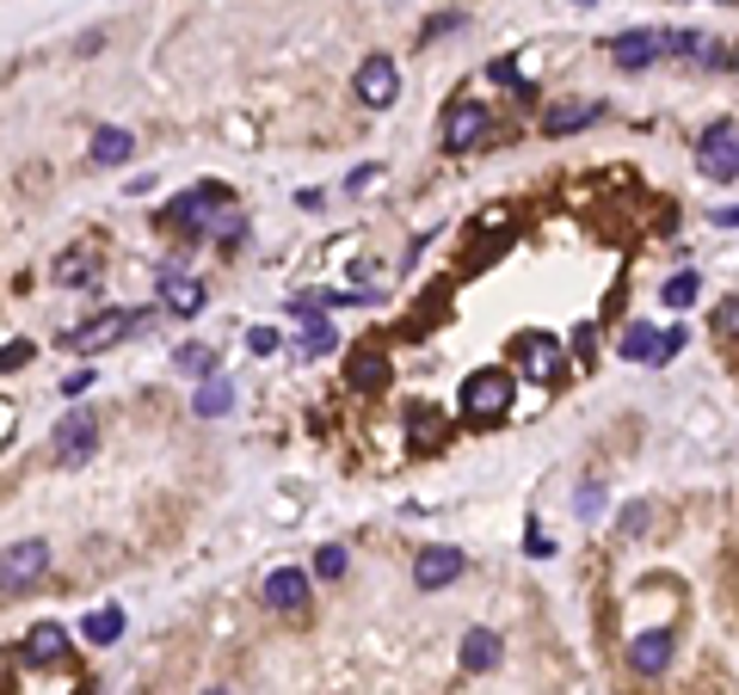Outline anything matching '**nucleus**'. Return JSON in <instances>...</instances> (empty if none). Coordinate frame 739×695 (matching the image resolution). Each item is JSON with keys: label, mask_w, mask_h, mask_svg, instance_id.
<instances>
[{"label": "nucleus", "mask_w": 739, "mask_h": 695, "mask_svg": "<svg viewBox=\"0 0 739 695\" xmlns=\"http://www.w3.org/2000/svg\"><path fill=\"white\" fill-rule=\"evenodd\" d=\"M296 320H303V351H308V358H321V351H333V345H340V333H333L321 314H296Z\"/></svg>", "instance_id": "22"}, {"label": "nucleus", "mask_w": 739, "mask_h": 695, "mask_svg": "<svg viewBox=\"0 0 739 695\" xmlns=\"http://www.w3.org/2000/svg\"><path fill=\"white\" fill-rule=\"evenodd\" d=\"M697 289H702L697 271H678V278L665 283V301H672V308H690V301H697Z\"/></svg>", "instance_id": "26"}, {"label": "nucleus", "mask_w": 739, "mask_h": 695, "mask_svg": "<svg viewBox=\"0 0 739 695\" xmlns=\"http://www.w3.org/2000/svg\"><path fill=\"white\" fill-rule=\"evenodd\" d=\"M395 93H400L395 62H388V56H370V62L358 68V99L370 105V112H382V105H395Z\"/></svg>", "instance_id": "8"}, {"label": "nucleus", "mask_w": 739, "mask_h": 695, "mask_svg": "<svg viewBox=\"0 0 739 695\" xmlns=\"http://www.w3.org/2000/svg\"><path fill=\"white\" fill-rule=\"evenodd\" d=\"M62 653H68V634H62L56 621H38V628L25 634V658H31V665H62Z\"/></svg>", "instance_id": "17"}, {"label": "nucleus", "mask_w": 739, "mask_h": 695, "mask_svg": "<svg viewBox=\"0 0 739 695\" xmlns=\"http://www.w3.org/2000/svg\"><path fill=\"white\" fill-rule=\"evenodd\" d=\"M573 505H579V517H598V505H604V492H598V480H586V487H579V499H573Z\"/></svg>", "instance_id": "29"}, {"label": "nucleus", "mask_w": 739, "mask_h": 695, "mask_svg": "<svg viewBox=\"0 0 739 695\" xmlns=\"http://www.w3.org/2000/svg\"><path fill=\"white\" fill-rule=\"evenodd\" d=\"M209 695H222V690H209Z\"/></svg>", "instance_id": "34"}, {"label": "nucleus", "mask_w": 739, "mask_h": 695, "mask_svg": "<svg viewBox=\"0 0 739 695\" xmlns=\"http://www.w3.org/2000/svg\"><path fill=\"white\" fill-rule=\"evenodd\" d=\"M665 658H672V634H665V628H653V634H641L635 646H628V665H635L641 677H660Z\"/></svg>", "instance_id": "15"}, {"label": "nucleus", "mask_w": 739, "mask_h": 695, "mask_svg": "<svg viewBox=\"0 0 739 695\" xmlns=\"http://www.w3.org/2000/svg\"><path fill=\"white\" fill-rule=\"evenodd\" d=\"M93 443H99L93 413H68L56 425V462H87V455H93Z\"/></svg>", "instance_id": "10"}, {"label": "nucleus", "mask_w": 739, "mask_h": 695, "mask_svg": "<svg viewBox=\"0 0 739 695\" xmlns=\"http://www.w3.org/2000/svg\"><path fill=\"white\" fill-rule=\"evenodd\" d=\"M179 370H186V376H204L209 382V370H216V351H209V345H179Z\"/></svg>", "instance_id": "24"}, {"label": "nucleus", "mask_w": 739, "mask_h": 695, "mask_svg": "<svg viewBox=\"0 0 739 695\" xmlns=\"http://www.w3.org/2000/svg\"><path fill=\"white\" fill-rule=\"evenodd\" d=\"M25 358H31V345H25V338H7V351H0V370H20Z\"/></svg>", "instance_id": "31"}, {"label": "nucleus", "mask_w": 739, "mask_h": 695, "mask_svg": "<svg viewBox=\"0 0 739 695\" xmlns=\"http://www.w3.org/2000/svg\"><path fill=\"white\" fill-rule=\"evenodd\" d=\"M117 634H124V609H93V616H87V640H93V646H112Z\"/></svg>", "instance_id": "23"}, {"label": "nucleus", "mask_w": 739, "mask_h": 695, "mask_svg": "<svg viewBox=\"0 0 739 695\" xmlns=\"http://www.w3.org/2000/svg\"><path fill=\"white\" fill-rule=\"evenodd\" d=\"M721 222H727V228H739V209H727V216H721Z\"/></svg>", "instance_id": "33"}, {"label": "nucleus", "mask_w": 739, "mask_h": 695, "mask_svg": "<svg viewBox=\"0 0 739 695\" xmlns=\"http://www.w3.org/2000/svg\"><path fill=\"white\" fill-rule=\"evenodd\" d=\"M266 603H271V609H284V616H296V609L308 603V572H296V566H278V572L266 579Z\"/></svg>", "instance_id": "13"}, {"label": "nucleus", "mask_w": 739, "mask_h": 695, "mask_svg": "<svg viewBox=\"0 0 739 695\" xmlns=\"http://www.w3.org/2000/svg\"><path fill=\"white\" fill-rule=\"evenodd\" d=\"M315 566H321V579H340V572H345V548H321V561H315Z\"/></svg>", "instance_id": "30"}, {"label": "nucleus", "mask_w": 739, "mask_h": 695, "mask_svg": "<svg viewBox=\"0 0 739 695\" xmlns=\"http://www.w3.org/2000/svg\"><path fill=\"white\" fill-rule=\"evenodd\" d=\"M665 50H672V31H653V25H641V31H623L610 56H616V68H647V62L665 56Z\"/></svg>", "instance_id": "7"}, {"label": "nucleus", "mask_w": 739, "mask_h": 695, "mask_svg": "<svg viewBox=\"0 0 739 695\" xmlns=\"http://www.w3.org/2000/svg\"><path fill=\"white\" fill-rule=\"evenodd\" d=\"M512 376H506V370H474L469 382H462V407H469V419H481V425H487V419H499L506 413V407H512Z\"/></svg>", "instance_id": "2"}, {"label": "nucleus", "mask_w": 739, "mask_h": 695, "mask_svg": "<svg viewBox=\"0 0 739 695\" xmlns=\"http://www.w3.org/2000/svg\"><path fill=\"white\" fill-rule=\"evenodd\" d=\"M697 167L709 172L715 185H727V179H734V172H739V124H727V117H721L715 130L702 136V149H697Z\"/></svg>", "instance_id": "3"}, {"label": "nucleus", "mask_w": 739, "mask_h": 695, "mask_svg": "<svg viewBox=\"0 0 739 695\" xmlns=\"http://www.w3.org/2000/svg\"><path fill=\"white\" fill-rule=\"evenodd\" d=\"M586 124H598V105H555L549 117H543V130L549 136H568V130H586Z\"/></svg>", "instance_id": "21"}, {"label": "nucleus", "mask_w": 739, "mask_h": 695, "mask_svg": "<svg viewBox=\"0 0 739 695\" xmlns=\"http://www.w3.org/2000/svg\"><path fill=\"white\" fill-rule=\"evenodd\" d=\"M130 149H136V136L117 130V124H105V130L93 136V160H99V167H124V160H130Z\"/></svg>", "instance_id": "19"}, {"label": "nucleus", "mask_w": 739, "mask_h": 695, "mask_svg": "<svg viewBox=\"0 0 739 695\" xmlns=\"http://www.w3.org/2000/svg\"><path fill=\"white\" fill-rule=\"evenodd\" d=\"M93 253H68V259H56V278L62 283H93Z\"/></svg>", "instance_id": "25"}, {"label": "nucleus", "mask_w": 739, "mask_h": 695, "mask_svg": "<svg viewBox=\"0 0 739 695\" xmlns=\"http://www.w3.org/2000/svg\"><path fill=\"white\" fill-rule=\"evenodd\" d=\"M684 351V333H653V326H628L623 333V358L628 363H665Z\"/></svg>", "instance_id": "6"}, {"label": "nucleus", "mask_w": 739, "mask_h": 695, "mask_svg": "<svg viewBox=\"0 0 739 695\" xmlns=\"http://www.w3.org/2000/svg\"><path fill=\"white\" fill-rule=\"evenodd\" d=\"M228 407H234V388H228V376L198 382V395H191V413H198V419H222Z\"/></svg>", "instance_id": "18"}, {"label": "nucleus", "mask_w": 739, "mask_h": 695, "mask_svg": "<svg viewBox=\"0 0 739 695\" xmlns=\"http://www.w3.org/2000/svg\"><path fill=\"white\" fill-rule=\"evenodd\" d=\"M161 296H167V308L173 314H198V308H204V283L191 278V271H161Z\"/></svg>", "instance_id": "14"}, {"label": "nucleus", "mask_w": 739, "mask_h": 695, "mask_svg": "<svg viewBox=\"0 0 739 695\" xmlns=\"http://www.w3.org/2000/svg\"><path fill=\"white\" fill-rule=\"evenodd\" d=\"M456 572H462V548H425L419 566H413V584L419 591H444Z\"/></svg>", "instance_id": "12"}, {"label": "nucleus", "mask_w": 739, "mask_h": 695, "mask_svg": "<svg viewBox=\"0 0 739 695\" xmlns=\"http://www.w3.org/2000/svg\"><path fill=\"white\" fill-rule=\"evenodd\" d=\"M136 326H142L136 314H124V308H105V314H93L75 338H68V345H75V351H99V345H112V338L136 333Z\"/></svg>", "instance_id": "9"}, {"label": "nucleus", "mask_w": 739, "mask_h": 695, "mask_svg": "<svg viewBox=\"0 0 739 695\" xmlns=\"http://www.w3.org/2000/svg\"><path fill=\"white\" fill-rule=\"evenodd\" d=\"M462 665H469V671H493V665H499V634H493V628H474V634L462 640Z\"/></svg>", "instance_id": "20"}, {"label": "nucleus", "mask_w": 739, "mask_h": 695, "mask_svg": "<svg viewBox=\"0 0 739 695\" xmlns=\"http://www.w3.org/2000/svg\"><path fill=\"white\" fill-rule=\"evenodd\" d=\"M222 222H228L222 185H198L186 197H173V209H167V228H179V234H222Z\"/></svg>", "instance_id": "1"}, {"label": "nucleus", "mask_w": 739, "mask_h": 695, "mask_svg": "<svg viewBox=\"0 0 739 695\" xmlns=\"http://www.w3.org/2000/svg\"><path fill=\"white\" fill-rule=\"evenodd\" d=\"M246 345H253L259 358H271V351H278V333H271V326H253V333H246Z\"/></svg>", "instance_id": "32"}, {"label": "nucleus", "mask_w": 739, "mask_h": 695, "mask_svg": "<svg viewBox=\"0 0 739 695\" xmlns=\"http://www.w3.org/2000/svg\"><path fill=\"white\" fill-rule=\"evenodd\" d=\"M345 382H352V388H364V395H377V388H388V358L364 345L358 358L345 363Z\"/></svg>", "instance_id": "16"}, {"label": "nucleus", "mask_w": 739, "mask_h": 695, "mask_svg": "<svg viewBox=\"0 0 739 695\" xmlns=\"http://www.w3.org/2000/svg\"><path fill=\"white\" fill-rule=\"evenodd\" d=\"M43 561H50V548L43 542H13L7 548V597H20L25 584L43 572Z\"/></svg>", "instance_id": "11"}, {"label": "nucleus", "mask_w": 739, "mask_h": 695, "mask_svg": "<svg viewBox=\"0 0 739 695\" xmlns=\"http://www.w3.org/2000/svg\"><path fill=\"white\" fill-rule=\"evenodd\" d=\"M413 437H419V443H437V437H444V419H437V413H413Z\"/></svg>", "instance_id": "27"}, {"label": "nucleus", "mask_w": 739, "mask_h": 695, "mask_svg": "<svg viewBox=\"0 0 739 695\" xmlns=\"http://www.w3.org/2000/svg\"><path fill=\"white\" fill-rule=\"evenodd\" d=\"M715 338H739V296L715 314Z\"/></svg>", "instance_id": "28"}, {"label": "nucleus", "mask_w": 739, "mask_h": 695, "mask_svg": "<svg viewBox=\"0 0 739 695\" xmlns=\"http://www.w3.org/2000/svg\"><path fill=\"white\" fill-rule=\"evenodd\" d=\"M481 136H487V105H474V99L450 105V117H444V149H450V154H469Z\"/></svg>", "instance_id": "5"}, {"label": "nucleus", "mask_w": 739, "mask_h": 695, "mask_svg": "<svg viewBox=\"0 0 739 695\" xmlns=\"http://www.w3.org/2000/svg\"><path fill=\"white\" fill-rule=\"evenodd\" d=\"M512 351H518V370H524L531 382H555V376H561V363H568L549 333H518Z\"/></svg>", "instance_id": "4"}]
</instances>
